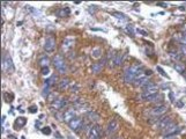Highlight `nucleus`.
<instances>
[{"instance_id": "obj_32", "label": "nucleus", "mask_w": 186, "mask_h": 139, "mask_svg": "<svg viewBox=\"0 0 186 139\" xmlns=\"http://www.w3.org/2000/svg\"><path fill=\"white\" fill-rule=\"evenodd\" d=\"M28 111L31 112V114H36V112H37V107H36V106H31V107H29Z\"/></svg>"}, {"instance_id": "obj_6", "label": "nucleus", "mask_w": 186, "mask_h": 139, "mask_svg": "<svg viewBox=\"0 0 186 139\" xmlns=\"http://www.w3.org/2000/svg\"><path fill=\"white\" fill-rule=\"evenodd\" d=\"M87 133H88V139H102V136H103L102 128L98 124L91 125Z\"/></svg>"}, {"instance_id": "obj_39", "label": "nucleus", "mask_w": 186, "mask_h": 139, "mask_svg": "<svg viewBox=\"0 0 186 139\" xmlns=\"http://www.w3.org/2000/svg\"><path fill=\"white\" fill-rule=\"evenodd\" d=\"M138 33H139V34H141V35H143V36H147V33H146L145 30H142V29H138Z\"/></svg>"}, {"instance_id": "obj_26", "label": "nucleus", "mask_w": 186, "mask_h": 139, "mask_svg": "<svg viewBox=\"0 0 186 139\" xmlns=\"http://www.w3.org/2000/svg\"><path fill=\"white\" fill-rule=\"evenodd\" d=\"M91 56L94 57V58H99L101 56H102V51H101V49L99 48H95L93 52H91Z\"/></svg>"}, {"instance_id": "obj_38", "label": "nucleus", "mask_w": 186, "mask_h": 139, "mask_svg": "<svg viewBox=\"0 0 186 139\" xmlns=\"http://www.w3.org/2000/svg\"><path fill=\"white\" fill-rule=\"evenodd\" d=\"M157 6H161V7H168V4H166V2H157Z\"/></svg>"}, {"instance_id": "obj_18", "label": "nucleus", "mask_w": 186, "mask_h": 139, "mask_svg": "<svg viewBox=\"0 0 186 139\" xmlns=\"http://www.w3.org/2000/svg\"><path fill=\"white\" fill-rule=\"evenodd\" d=\"M73 44H74V37H66L64 39V42H63V48H64V50L65 49L69 50L73 46Z\"/></svg>"}, {"instance_id": "obj_21", "label": "nucleus", "mask_w": 186, "mask_h": 139, "mask_svg": "<svg viewBox=\"0 0 186 139\" xmlns=\"http://www.w3.org/2000/svg\"><path fill=\"white\" fill-rule=\"evenodd\" d=\"M69 14H71V9L68 7L60 8L59 11L57 12V16H59V17H66V16H68Z\"/></svg>"}, {"instance_id": "obj_12", "label": "nucleus", "mask_w": 186, "mask_h": 139, "mask_svg": "<svg viewBox=\"0 0 186 139\" xmlns=\"http://www.w3.org/2000/svg\"><path fill=\"white\" fill-rule=\"evenodd\" d=\"M86 118H87V121L89 123H91V124H97V122L101 119V116H99L98 112L94 111V110H90V111H88L86 114Z\"/></svg>"}, {"instance_id": "obj_42", "label": "nucleus", "mask_w": 186, "mask_h": 139, "mask_svg": "<svg viewBox=\"0 0 186 139\" xmlns=\"http://www.w3.org/2000/svg\"><path fill=\"white\" fill-rule=\"evenodd\" d=\"M112 139H121V138H120V137H113Z\"/></svg>"}, {"instance_id": "obj_4", "label": "nucleus", "mask_w": 186, "mask_h": 139, "mask_svg": "<svg viewBox=\"0 0 186 139\" xmlns=\"http://www.w3.org/2000/svg\"><path fill=\"white\" fill-rule=\"evenodd\" d=\"M1 65H2V70H4L5 73L11 74V73L14 72V70H15L14 63H13L12 58L8 56L7 53L4 55V57H2V62H1Z\"/></svg>"}, {"instance_id": "obj_19", "label": "nucleus", "mask_w": 186, "mask_h": 139, "mask_svg": "<svg viewBox=\"0 0 186 139\" xmlns=\"http://www.w3.org/2000/svg\"><path fill=\"white\" fill-rule=\"evenodd\" d=\"M57 81H58V77H57L56 74H53V75H51L50 78H47V79L44 81V84H45V86L52 87L54 85H57Z\"/></svg>"}, {"instance_id": "obj_41", "label": "nucleus", "mask_w": 186, "mask_h": 139, "mask_svg": "<svg viewBox=\"0 0 186 139\" xmlns=\"http://www.w3.org/2000/svg\"><path fill=\"white\" fill-rule=\"evenodd\" d=\"M164 139H176V137H166V138Z\"/></svg>"}, {"instance_id": "obj_27", "label": "nucleus", "mask_w": 186, "mask_h": 139, "mask_svg": "<svg viewBox=\"0 0 186 139\" xmlns=\"http://www.w3.org/2000/svg\"><path fill=\"white\" fill-rule=\"evenodd\" d=\"M126 31L128 35H131V36H134V27L132 24H128L126 27Z\"/></svg>"}, {"instance_id": "obj_17", "label": "nucleus", "mask_w": 186, "mask_h": 139, "mask_svg": "<svg viewBox=\"0 0 186 139\" xmlns=\"http://www.w3.org/2000/svg\"><path fill=\"white\" fill-rule=\"evenodd\" d=\"M50 63H51V60H50V58H49L47 56H41L39 59H38V65L41 66V68L49 67Z\"/></svg>"}, {"instance_id": "obj_10", "label": "nucleus", "mask_w": 186, "mask_h": 139, "mask_svg": "<svg viewBox=\"0 0 186 139\" xmlns=\"http://www.w3.org/2000/svg\"><path fill=\"white\" fill-rule=\"evenodd\" d=\"M51 106L53 107V109L61 110V109H64V108H66L67 106H68V101H67L66 99H64V97H57V99L51 103Z\"/></svg>"}, {"instance_id": "obj_9", "label": "nucleus", "mask_w": 186, "mask_h": 139, "mask_svg": "<svg viewBox=\"0 0 186 139\" xmlns=\"http://www.w3.org/2000/svg\"><path fill=\"white\" fill-rule=\"evenodd\" d=\"M171 123H173V121H172V118L170 117V116H162L161 119L155 124L156 125V130H162V131H163V130H165Z\"/></svg>"}, {"instance_id": "obj_15", "label": "nucleus", "mask_w": 186, "mask_h": 139, "mask_svg": "<svg viewBox=\"0 0 186 139\" xmlns=\"http://www.w3.org/2000/svg\"><path fill=\"white\" fill-rule=\"evenodd\" d=\"M145 71H146V70H145ZM147 81H149L148 77H147V75H146V73L143 72V73H141L140 75H139V77H136V79L134 80L133 84L135 85V86H138V87H139V86H140V87H142V86H143V85H145Z\"/></svg>"}, {"instance_id": "obj_23", "label": "nucleus", "mask_w": 186, "mask_h": 139, "mask_svg": "<svg viewBox=\"0 0 186 139\" xmlns=\"http://www.w3.org/2000/svg\"><path fill=\"white\" fill-rule=\"evenodd\" d=\"M157 85L155 84V82H153V81H147L143 86H142V90H149V89H153V88H156Z\"/></svg>"}, {"instance_id": "obj_11", "label": "nucleus", "mask_w": 186, "mask_h": 139, "mask_svg": "<svg viewBox=\"0 0 186 139\" xmlns=\"http://www.w3.org/2000/svg\"><path fill=\"white\" fill-rule=\"evenodd\" d=\"M117 129H118V123L116 119H112L110 121L108 125H106V130H105V134L106 136H112L117 132Z\"/></svg>"}, {"instance_id": "obj_7", "label": "nucleus", "mask_w": 186, "mask_h": 139, "mask_svg": "<svg viewBox=\"0 0 186 139\" xmlns=\"http://www.w3.org/2000/svg\"><path fill=\"white\" fill-rule=\"evenodd\" d=\"M180 130H181V129H180V126H179L178 124L171 123L165 130H163L164 138H166V137H175V136H177L179 132H180Z\"/></svg>"}, {"instance_id": "obj_24", "label": "nucleus", "mask_w": 186, "mask_h": 139, "mask_svg": "<svg viewBox=\"0 0 186 139\" xmlns=\"http://www.w3.org/2000/svg\"><path fill=\"white\" fill-rule=\"evenodd\" d=\"M175 70H176L178 73L183 74L184 72H185V65L181 64V63H177V64L175 65Z\"/></svg>"}, {"instance_id": "obj_8", "label": "nucleus", "mask_w": 186, "mask_h": 139, "mask_svg": "<svg viewBox=\"0 0 186 139\" xmlns=\"http://www.w3.org/2000/svg\"><path fill=\"white\" fill-rule=\"evenodd\" d=\"M44 50L47 53H52L56 50V37L53 35H47L44 41Z\"/></svg>"}, {"instance_id": "obj_30", "label": "nucleus", "mask_w": 186, "mask_h": 139, "mask_svg": "<svg viewBox=\"0 0 186 139\" xmlns=\"http://www.w3.org/2000/svg\"><path fill=\"white\" fill-rule=\"evenodd\" d=\"M156 70H157V72L161 74V75H163V77H165V78H168V79H169V75L164 72V70L161 67V66H156Z\"/></svg>"}, {"instance_id": "obj_31", "label": "nucleus", "mask_w": 186, "mask_h": 139, "mask_svg": "<svg viewBox=\"0 0 186 139\" xmlns=\"http://www.w3.org/2000/svg\"><path fill=\"white\" fill-rule=\"evenodd\" d=\"M42 132H43V134H51V128L44 126V128H42Z\"/></svg>"}, {"instance_id": "obj_37", "label": "nucleus", "mask_w": 186, "mask_h": 139, "mask_svg": "<svg viewBox=\"0 0 186 139\" xmlns=\"http://www.w3.org/2000/svg\"><path fill=\"white\" fill-rule=\"evenodd\" d=\"M169 99H170V101H171V102H175V94H173L172 92L169 93Z\"/></svg>"}, {"instance_id": "obj_35", "label": "nucleus", "mask_w": 186, "mask_h": 139, "mask_svg": "<svg viewBox=\"0 0 186 139\" xmlns=\"http://www.w3.org/2000/svg\"><path fill=\"white\" fill-rule=\"evenodd\" d=\"M179 42L183 44V45H186V34L185 35H183V36L179 38Z\"/></svg>"}, {"instance_id": "obj_36", "label": "nucleus", "mask_w": 186, "mask_h": 139, "mask_svg": "<svg viewBox=\"0 0 186 139\" xmlns=\"http://www.w3.org/2000/svg\"><path fill=\"white\" fill-rule=\"evenodd\" d=\"M180 53H181V55H186V45H181V48H180Z\"/></svg>"}, {"instance_id": "obj_28", "label": "nucleus", "mask_w": 186, "mask_h": 139, "mask_svg": "<svg viewBox=\"0 0 186 139\" xmlns=\"http://www.w3.org/2000/svg\"><path fill=\"white\" fill-rule=\"evenodd\" d=\"M112 15H113L114 17H118L119 20H127V16L126 15H124L123 13H112Z\"/></svg>"}, {"instance_id": "obj_40", "label": "nucleus", "mask_w": 186, "mask_h": 139, "mask_svg": "<svg viewBox=\"0 0 186 139\" xmlns=\"http://www.w3.org/2000/svg\"><path fill=\"white\" fill-rule=\"evenodd\" d=\"M176 104H177V107H178V108H183V107H184V103L181 102V101H177Z\"/></svg>"}, {"instance_id": "obj_25", "label": "nucleus", "mask_w": 186, "mask_h": 139, "mask_svg": "<svg viewBox=\"0 0 186 139\" xmlns=\"http://www.w3.org/2000/svg\"><path fill=\"white\" fill-rule=\"evenodd\" d=\"M169 55H170V57H171L173 60H180V58H181V53L179 51H175V52L171 51Z\"/></svg>"}, {"instance_id": "obj_29", "label": "nucleus", "mask_w": 186, "mask_h": 139, "mask_svg": "<svg viewBox=\"0 0 186 139\" xmlns=\"http://www.w3.org/2000/svg\"><path fill=\"white\" fill-rule=\"evenodd\" d=\"M4 95L8 96L7 99H5V101H6V102H12V101L14 100V94H13V93H5Z\"/></svg>"}, {"instance_id": "obj_14", "label": "nucleus", "mask_w": 186, "mask_h": 139, "mask_svg": "<svg viewBox=\"0 0 186 139\" xmlns=\"http://www.w3.org/2000/svg\"><path fill=\"white\" fill-rule=\"evenodd\" d=\"M76 117V111H75V108H69V109H67L65 112H64V117L63 119L67 122V123H69L72 119H74Z\"/></svg>"}, {"instance_id": "obj_20", "label": "nucleus", "mask_w": 186, "mask_h": 139, "mask_svg": "<svg viewBox=\"0 0 186 139\" xmlns=\"http://www.w3.org/2000/svg\"><path fill=\"white\" fill-rule=\"evenodd\" d=\"M123 62H124V53L123 52H117L114 55V65L116 66L121 65Z\"/></svg>"}, {"instance_id": "obj_1", "label": "nucleus", "mask_w": 186, "mask_h": 139, "mask_svg": "<svg viewBox=\"0 0 186 139\" xmlns=\"http://www.w3.org/2000/svg\"><path fill=\"white\" fill-rule=\"evenodd\" d=\"M145 72L143 66L139 63H134L131 66H128L126 70L124 71V81L125 84H132L136 79V77H139L141 73Z\"/></svg>"}, {"instance_id": "obj_33", "label": "nucleus", "mask_w": 186, "mask_h": 139, "mask_svg": "<svg viewBox=\"0 0 186 139\" xmlns=\"http://www.w3.org/2000/svg\"><path fill=\"white\" fill-rule=\"evenodd\" d=\"M41 73L43 74V75H47V74L50 73V68H49V67H44V68H42Z\"/></svg>"}, {"instance_id": "obj_34", "label": "nucleus", "mask_w": 186, "mask_h": 139, "mask_svg": "<svg viewBox=\"0 0 186 139\" xmlns=\"http://www.w3.org/2000/svg\"><path fill=\"white\" fill-rule=\"evenodd\" d=\"M79 90H80V86H79V85H74V86H72V89H71V92H72V93L79 92Z\"/></svg>"}, {"instance_id": "obj_3", "label": "nucleus", "mask_w": 186, "mask_h": 139, "mask_svg": "<svg viewBox=\"0 0 186 139\" xmlns=\"http://www.w3.org/2000/svg\"><path fill=\"white\" fill-rule=\"evenodd\" d=\"M68 126L71 130H73L74 132H80L81 130H84L86 129V123H84V119L82 117H75L74 119H72L69 123H68Z\"/></svg>"}, {"instance_id": "obj_2", "label": "nucleus", "mask_w": 186, "mask_h": 139, "mask_svg": "<svg viewBox=\"0 0 186 139\" xmlns=\"http://www.w3.org/2000/svg\"><path fill=\"white\" fill-rule=\"evenodd\" d=\"M52 64L54 66V68L58 71V73L66 74V72L68 71V66L66 64V60L63 57V55H60V53L54 55V57L52 58Z\"/></svg>"}, {"instance_id": "obj_22", "label": "nucleus", "mask_w": 186, "mask_h": 139, "mask_svg": "<svg viewBox=\"0 0 186 139\" xmlns=\"http://www.w3.org/2000/svg\"><path fill=\"white\" fill-rule=\"evenodd\" d=\"M26 123H27V118L20 116V117H17L16 119H15V125H16L15 128H16V129H19V128H23V126L26 125Z\"/></svg>"}, {"instance_id": "obj_16", "label": "nucleus", "mask_w": 186, "mask_h": 139, "mask_svg": "<svg viewBox=\"0 0 186 139\" xmlns=\"http://www.w3.org/2000/svg\"><path fill=\"white\" fill-rule=\"evenodd\" d=\"M69 85H71V79L67 78V77L66 78H63L58 82V89L59 90H66L67 88H69Z\"/></svg>"}, {"instance_id": "obj_5", "label": "nucleus", "mask_w": 186, "mask_h": 139, "mask_svg": "<svg viewBox=\"0 0 186 139\" xmlns=\"http://www.w3.org/2000/svg\"><path fill=\"white\" fill-rule=\"evenodd\" d=\"M168 107L166 106H164V104H158V106H155V107H153L151 109L149 110V115H150V117H161V116H164V114L168 111Z\"/></svg>"}, {"instance_id": "obj_13", "label": "nucleus", "mask_w": 186, "mask_h": 139, "mask_svg": "<svg viewBox=\"0 0 186 139\" xmlns=\"http://www.w3.org/2000/svg\"><path fill=\"white\" fill-rule=\"evenodd\" d=\"M105 63H106V58L102 59L101 62H96V63H94L93 65H91V72L94 74H97L99 73V72H102V70H103V67H104Z\"/></svg>"}]
</instances>
